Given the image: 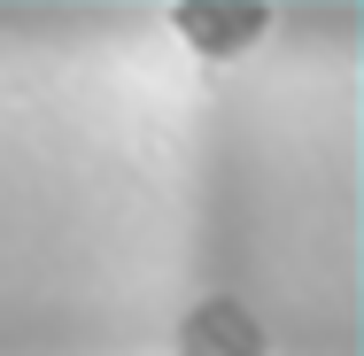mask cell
I'll use <instances>...</instances> for the list:
<instances>
[{
  "label": "cell",
  "mask_w": 364,
  "mask_h": 356,
  "mask_svg": "<svg viewBox=\"0 0 364 356\" xmlns=\"http://www.w3.org/2000/svg\"><path fill=\"white\" fill-rule=\"evenodd\" d=\"M178 356H264V325H256V310L248 302H202L186 325H178Z\"/></svg>",
  "instance_id": "7a4b0ae2"
},
{
  "label": "cell",
  "mask_w": 364,
  "mask_h": 356,
  "mask_svg": "<svg viewBox=\"0 0 364 356\" xmlns=\"http://www.w3.org/2000/svg\"><path fill=\"white\" fill-rule=\"evenodd\" d=\"M171 23H178V39H186L194 55H210V63H232L240 47H256V39L272 31L264 8H218V0H178Z\"/></svg>",
  "instance_id": "6da1fadb"
}]
</instances>
